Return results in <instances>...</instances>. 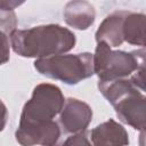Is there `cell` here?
<instances>
[{
	"label": "cell",
	"instance_id": "obj_12",
	"mask_svg": "<svg viewBox=\"0 0 146 146\" xmlns=\"http://www.w3.org/2000/svg\"><path fill=\"white\" fill-rule=\"evenodd\" d=\"M17 19L14 10L10 9H0V27L1 33L10 36V34L17 30Z\"/></svg>",
	"mask_w": 146,
	"mask_h": 146
},
{
	"label": "cell",
	"instance_id": "obj_6",
	"mask_svg": "<svg viewBox=\"0 0 146 146\" xmlns=\"http://www.w3.org/2000/svg\"><path fill=\"white\" fill-rule=\"evenodd\" d=\"M92 119L91 107L78 98H67L59 114V124L65 133H79L86 131Z\"/></svg>",
	"mask_w": 146,
	"mask_h": 146
},
{
	"label": "cell",
	"instance_id": "obj_2",
	"mask_svg": "<svg viewBox=\"0 0 146 146\" xmlns=\"http://www.w3.org/2000/svg\"><path fill=\"white\" fill-rule=\"evenodd\" d=\"M13 50L27 58H48L63 55L75 46V34L58 24L38 25L25 30H15L10 36Z\"/></svg>",
	"mask_w": 146,
	"mask_h": 146
},
{
	"label": "cell",
	"instance_id": "obj_1",
	"mask_svg": "<svg viewBox=\"0 0 146 146\" xmlns=\"http://www.w3.org/2000/svg\"><path fill=\"white\" fill-rule=\"evenodd\" d=\"M65 100L59 87L51 83L35 86L21 113L15 131L17 143L22 146H58L62 130L54 119L60 114Z\"/></svg>",
	"mask_w": 146,
	"mask_h": 146
},
{
	"label": "cell",
	"instance_id": "obj_10",
	"mask_svg": "<svg viewBox=\"0 0 146 146\" xmlns=\"http://www.w3.org/2000/svg\"><path fill=\"white\" fill-rule=\"evenodd\" d=\"M122 35L129 44L146 49V14L129 11L123 22Z\"/></svg>",
	"mask_w": 146,
	"mask_h": 146
},
{
	"label": "cell",
	"instance_id": "obj_11",
	"mask_svg": "<svg viewBox=\"0 0 146 146\" xmlns=\"http://www.w3.org/2000/svg\"><path fill=\"white\" fill-rule=\"evenodd\" d=\"M131 54L137 60V70L129 79L135 87L146 92V49H137Z\"/></svg>",
	"mask_w": 146,
	"mask_h": 146
},
{
	"label": "cell",
	"instance_id": "obj_3",
	"mask_svg": "<svg viewBox=\"0 0 146 146\" xmlns=\"http://www.w3.org/2000/svg\"><path fill=\"white\" fill-rule=\"evenodd\" d=\"M102 95L112 104L119 119L136 130H146V95L130 79L98 81Z\"/></svg>",
	"mask_w": 146,
	"mask_h": 146
},
{
	"label": "cell",
	"instance_id": "obj_8",
	"mask_svg": "<svg viewBox=\"0 0 146 146\" xmlns=\"http://www.w3.org/2000/svg\"><path fill=\"white\" fill-rule=\"evenodd\" d=\"M128 14V10H116L107 15L96 31V41L105 42L111 48L121 46L124 42L122 35L123 22Z\"/></svg>",
	"mask_w": 146,
	"mask_h": 146
},
{
	"label": "cell",
	"instance_id": "obj_15",
	"mask_svg": "<svg viewBox=\"0 0 146 146\" xmlns=\"http://www.w3.org/2000/svg\"><path fill=\"white\" fill-rule=\"evenodd\" d=\"M138 144H139V146H146V130L140 131L139 138H138Z\"/></svg>",
	"mask_w": 146,
	"mask_h": 146
},
{
	"label": "cell",
	"instance_id": "obj_4",
	"mask_svg": "<svg viewBox=\"0 0 146 146\" xmlns=\"http://www.w3.org/2000/svg\"><path fill=\"white\" fill-rule=\"evenodd\" d=\"M34 68L47 78L59 80L66 84H78L95 74L94 55L80 52L41 58L34 62Z\"/></svg>",
	"mask_w": 146,
	"mask_h": 146
},
{
	"label": "cell",
	"instance_id": "obj_9",
	"mask_svg": "<svg viewBox=\"0 0 146 146\" xmlns=\"http://www.w3.org/2000/svg\"><path fill=\"white\" fill-rule=\"evenodd\" d=\"M63 16L68 26L76 30H87L94 24L96 11L90 2L75 0L65 5Z\"/></svg>",
	"mask_w": 146,
	"mask_h": 146
},
{
	"label": "cell",
	"instance_id": "obj_14",
	"mask_svg": "<svg viewBox=\"0 0 146 146\" xmlns=\"http://www.w3.org/2000/svg\"><path fill=\"white\" fill-rule=\"evenodd\" d=\"M2 39V46H3V55H2V64H5L9 59V36L1 33Z\"/></svg>",
	"mask_w": 146,
	"mask_h": 146
},
{
	"label": "cell",
	"instance_id": "obj_5",
	"mask_svg": "<svg viewBox=\"0 0 146 146\" xmlns=\"http://www.w3.org/2000/svg\"><path fill=\"white\" fill-rule=\"evenodd\" d=\"M137 70V60L131 52L113 50L105 42H97L94 54V71L99 81L127 79Z\"/></svg>",
	"mask_w": 146,
	"mask_h": 146
},
{
	"label": "cell",
	"instance_id": "obj_13",
	"mask_svg": "<svg viewBox=\"0 0 146 146\" xmlns=\"http://www.w3.org/2000/svg\"><path fill=\"white\" fill-rule=\"evenodd\" d=\"M88 131H82L70 136L60 146H92Z\"/></svg>",
	"mask_w": 146,
	"mask_h": 146
},
{
	"label": "cell",
	"instance_id": "obj_7",
	"mask_svg": "<svg viewBox=\"0 0 146 146\" xmlns=\"http://www.w3.org/2000/svg\"><path fill=\"white\" fill-rule=\"evenodd\" d=\"M90 140L92 146H128L129 135L125 128L113 119H110L90 132Z\"/></svg>",
	"mask_w": 146,
	"mask_h": 146
}]
</instances>
